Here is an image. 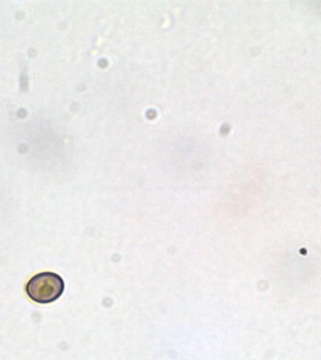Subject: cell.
<instances>
[{
    "label": "cell",
    "mask_w": 321,
    "mask_h": 360,
    "mask_svg": "<svg viewBox=\"0 0 321 360\" xmlns=\"http://www.w3.org/2000/svg\"><path fill=\"white\" fill-rule=\"evenodd\" d=\"M65 283L61 276L54 272L39 273L28 281L25 292L34 302L49 304L63 294Z\"/></svg>",
    "instance_id": "6da1fadb"
}]
</instances>
